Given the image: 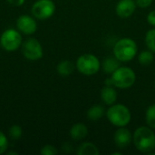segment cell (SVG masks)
Returning a JSON list of instances; mask_svg holds the SVG:
<instances>
[{
  "label": "cell",
  "mask_w": 155,
  "mask_h": 155,
  "mask_svg": "<svg viewBox=\"0 0 155 155\" xmlns=\"http://www.w3.org/2000/svg\"><path fill=\"white\" fill-rule=\"evenodd\" d=\"M112 154H114V155H122L123 154V153H120V152H116V153H112Z\"/></svg>",
  "instance_id": "obj_28"
},
{
  "label": "cell",
  "mask_w": 155,
  "mask_h": 155,
  "mask_svg": "<svg viewBox=\"0 0 155 155\" xmlns=\"http://www.w3.org/2000/svg\"><path fill=\"white\" fill-rule=\"evenodd\" d=\"M24 56L30 61H37L43 57L44 52L40 42L35 38H29L25 40L22 46Z\"/></svg>",
  "instance_id": "obj_8"
},
{
  "label": "cell",
  "mask_w": 155,
  "mask_h": 155,
  "mask_svg": "<svg viewBox=\"0 0 155 155\" xmlns=\"http://www.w3.org/2000/svg\"><path fill=\"white\" fill-rule=\"evenodd\" d=\"M22 44L21 34L13 28L6 29L3 32L0 37V45L7 52H13L17 50Z\"/></svg>",
  "instance_id": "obj_6"
},
{
  "label": "cell",
  "mask_w": 155,
  "mask_h": 155,
  "mask_svg": "<svg viewBox=\"0 0 155 155\" xmlns=\"http://www.w3.org/2000/svg\"><path fill=\"white\" fill-rule=\"evenodd\" d=\"M114 86L119 89L132 87L136 81L135 72L128 66H120L111 75Z\"/></svg>",
  "instance_id": "obj_4"
},
{
  "label": "cell",
  "mask_w": 155,
  "mask_h": 155,
  "mask_svg": "<svg viewBox=\"0 0 155 155\" xmlns=\"http://www.w3.org/2000/svg\"><path fill=\"white\" fill-rule=\"evenodd\" d=\"M108 121L115 127H125L132 119L131 111L123 104H114L110 105L105 113Z\"/></svg>",
  "instance_id": "obj_3"
},
{
  "label": "cell",
  "mask_w": 155,
  "mask_h": 155,
  "mask_svg": "<svg viewBox=\"0 0 155 155\" xmlns=\"http://www.w3.org/2000/svg\"><path fill=\"white\" fill-rule=\"evenodd\" d=\"M7 2L14 6H21L25 4V0H7Z\"/></svg>",
  "instance_id": "obj_26"
},
{
  "label": "cell",
  "mask_w": 155,
  "mask_h": 155,
  "mask_svg": "<svg viewBox=\"0 0 155 155\" xmlns=\"http://www.w3.org/2000/svg\"><path fill=\"white\" fill-rule=\"evenodd\" d=\"M120 63L121 62L115 56H109L103 61V63L101 64V68L105 74H112L120 67Z\"/></svg>",
  "instance_id": "obj_14"
},
{
  "label": "cell",
  "mask_w": 155,
  "mask_h": 155,
  "mask_svg": "<svg viewBox=\"0 0 155 155\" xmlns=\"http://www.w3.org/2000/svg\"><path fill=\"white\" fill-rule=\"evenodd\" d=\"M31 12L36 19L46 20L54 14L55 4L53 0H37L32 5Z\"/></svg>",
  "instance_id": "obj_7"
},
{
  "label": "cell",
  "mask_w": 155,
  "mask_h": 155,
  "mask_svg": "<svg viewBox=\"0 0 155 155\" xmlns=\"http://www.w3.org/2000/svg\"><path fill=\"white\" fill-rule=\"evenodd\" d=\"M145 45L149 50L153 53H155V28L150 29L145 35Z\"/></svg>",
  "instance_id": "obj_20"
},
{
  "label": "cell",
  "mask_w": 155,
  "mask_h": 155,
  "mask_svg": "<svg viewBox=\"0 0 155 155\" xmlns=\"http://www.w3.org/2000/svg\"><path fill=\"white\" fill-rule=\"evenodd\" d=\"M146 124L152 129H155V104H151L145 112Z\"/></svg>",
  "instance_id": "obj_19"
},
{
  "label": "cell",
  "mask_w": 155,
  "mask_h": 155,
  "mask_svg": "<svg viewBox=\"0 0 155 155\" xmlns=\"http://www.w3.org/2000/svg\"><path fill=\"white\" fill-rule=\"evenodd\" d=\"M16 26L19 32L25 35H33L37 29L35 19L28 15H22L16 20Z\"/></svg>",
  "instance_id": "obj_9"
},
{
  "label": "cell",
  "mask_w": 155,
  "mask_h": 155,
  "mask_svg": "<svg viewBox=\"0 0 155 155\" xmlns=\"http://www.w3.org/2000/svg\"><path fill=\"white\" fill-rule=\"evenodd\" d=\"M40 153L42 155H55L58 153V151L54 145L46 144L41 148Z\"/></svg>",
  "instance_id": "obj_22"
},
{
  "label": "cell",
  "mask_w": 155,
  "mask_h": 155,
  "mask_svg": "<svg viewBox=\"0 0 155 155\" xmlns=\"http://www.w3.org/2000/svg\"><path fill=\"white\" fill-rule=\"evenodd\" d=\"M154 53H153L151 50H144L142 51L138 55V61L142 65H150L154 61Z\"/></svg>",
  "instance_id": "obj_18"
},
{
  "label": "cell",
  "mask_w": 155,
  "mask_h": 155,
  "mask_svg": "<svg viewBox=\"0 0 155 155\" xmlns=\"http://www.w3.org/2000/svg\"><path fill=\"white\" fill-rule=\"evenodd\" d=\"M100 95H101L102 102L108 106L115 104L117 101V97H118V94H117V91L115 90V87L106 86V85L101 90Z\"/></svg>",
  "instance_id": "obj_12"
},
{
  "label": "cell",
  "mask_w": 155,
  "mask_h": 155,
  "mask_svg": "<svg viewBox=\"0 0 155 155\" xmlns=\"http://www.w3.org/2000/svg\"><path fill=\"white\" fill-rule=\"evenodd\" d=\"M23 131L19 125H13L9 129V135L13 140H19L22 137Z\"/></svg>",
  "instance_id": "obj_21"
},
{
  "label": "cell",
  "mask_w": 155,
  "mask_h": 155,
  "mask_svg": "<svg viewBox=\"0 0 155 155\" xmlns=\"http://www.w3.org/2000/svg\"><path fill=\"white\" fill-rule=\"evenodd\" d=\"M136 3L135 0H120L115 7L116 15L123 18H129L131 17L136 10Z\"/></svg>",
  "instance_id": "obj_11"
},
{
  "label": "cell",
  "mask_w": 155,
  "mask_h": 155,
  "mask_svg": "<svg viewBox=\"0 0 155 155\" xmlns=\"http://www.w3.org/2000/svg\"><path fill=\"white\" fill-rule=\"evenodd\" d=\"M7 154L8 155H10V154L17 155V153H15V152H9V153H7Z\"/></svg>",
  "instance_id": "obj_27"
},
{
  "label": "cell",
  "mask_w": 155,
  "mask_h": 155,
  "mask_svg": "<svg viewBox=\"0 0 155 155\" xmlns=\"http://www.w3.org/2000/svg\"><path fill=\"white\" fill-rule=\"evenodd\" d=\"M74 68H75V66L71 61L64 60V61H61L57 64L56 71L61 76L66 77V76H69L73 74V72L74 71Z\"/></svg>",
  "instance_id": "obj_17"
},
{
  "label": "cell",
  "mask_w": 155,
  "mask_h": 155,
  "mask_svg": "<svg viewBox=\"0 0 155 155\" xmlns=\"http://www.w3.org/2000/svg\"><path fill=\"white\" fill-rule=\"evenodd\" d=\"M8 148V141L5 134L0 131V155L5 153Z\"/></svg>",
  "instance_id": "obj_23"
},
{
  "label": "cell",
  "mask_w": 155,
  "mask_h": 155,
  "mask_svg": "<svg viewBox=\"0 0 155 155\" xmlns=\"http://www.w3.org/2000/svg\"><path fill=\"white\" fill-rule=\"evenodd\" d=\"M76 153L78 155H98L100 151L94 143L85 142L78 146Z\"/></svg>",
  "instance_id": "obj_16"
},
{
  "label": "cell",
  "mask_w": 155,
  "mask_h": 155,
  "mask_svg": "<svg viewBox=\"0 0 155 155\" xmlns=\"http://www.w3.org/2000/svg\"><path fill=\"white\" fill-rule=\"evenodd\" d=\"M147 22L152 26L155 27V10H152L151 12H149V14L147 15Z\"/></svg>",
  "instance_id": "obj_25"
},
{
  "label": "cell",
  "mask_w": 155,
  "mask_h": 155,
  "mask_svg": "<svg viewBox=\"0 0 155 155\" xmlns=\"http://www.w3.org/2000/svg\"><path fill=\"white\" fill-rule=\"evenodd\" d=\"M88 135V128L83 123L74 124L70 129V136L74 141H82Z\"/></svg>",
  "instance_id": "obj_13"
},
{
  "label": "cell",
  "mask_w": 155,
  "mask_h": 155,
  "mask_svg": "<svg viewBox=\"0 0 155 155\" xmlns=\"http://www.w3.org/2000/svg\"><path fill=\"white\" fill-rule=\"evenodd\" d=\"M114 55L122 63L132 61L138 53V46L136 42L129 37L119 39L113 48Z\"/></svg>",
  "instance_id": "obj_2"
},
{
  "label": "cell",
  "mask_w": 155,
  "mask_h": 155,
  "mask_svg": "<svg viewBox=\"0 0 155 155\" xmlns=\"http://www.w3.org/2000/svg\"><path fill=\"white\" fill-rule=\"evenodd\" d=\"M75 67L82 74L91 76L99 72L101 69V63L94 54H84L77 58Z\"/></svg>",
  "instance_id": "obj_5"
},
{
  "label": "cell",
  "mask_w": 155,
  "mask_h": 155,
  "mask_svg": "<svg viewBox=\"0 0 155 155\" xmlns=\"http://www.w3.org/2000/svg\"><path fill=\"white\" fill-rule=\"evenodd\" d=\"M105 113L106 112H105L104 107L103 105L94 104L88 109L86 115L90 121L96 122V121H99L100 119H102L104 117V115L105 114Z\"/></svg>",
  "instance_id": "obj_15"
},
{
  "label": "cell",
  "mask_w": 155,
  "mask_h": 155,
  "mask_svg": "<svg viewBox=\"0 0 155 155\" xmlns=\"http://www.w3.org/2000/svg\"><path fill=\"white\" fill-rule=\"evenodd\" d=\"M153 0H135L136 5L141 8H147L151 6Z\"/></svg>",
  "instance_id": "obj_24"
},
{
  "label": "cell",
  "mask_w": 155,
  "mask_h": 155,
  "mask_svg": "<svg viewBox=\"0 0 155 155\" xmlns=\"http://www.w3.org/2000/svg\"><path fill=\"white\" fill-rule=\"evenodd\" d=\"M114 141L119 149H126L133 142V134L125 127H119L114 133Z\"/></svg>",
  "instance_id": "obj_10"
},
{
  "label": "cell",
  "mask_w": 155,
  "mask_h": 155,
  "mask_svg": "<svg viewBox=\"0 0 155 155\" xmlns=\"http://www.w3.org/2000/svg\"><path fill=\"white\" fill-rule=\"evenodd\" d=\"M135 148L143 153H150L155 150V134L153 129L147 126L138 127L133 134Z\"/></svg>",
  "instance_id": "obj_1"
}]
</instances>
